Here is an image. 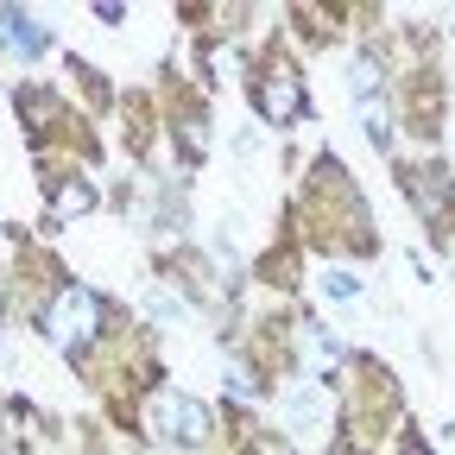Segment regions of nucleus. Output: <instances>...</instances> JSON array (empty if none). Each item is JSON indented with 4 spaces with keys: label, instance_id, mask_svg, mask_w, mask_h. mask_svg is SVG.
Wrapping results in <instances>:
<instances>
[{
    "label": "nucleus",
    "instance_id": "6e6552de",
    "mask_svg": "<svg viewBox=\"0 0 455 455\" xmlns=\"http://www.w3.org/2000/svg\"><path fill=\"white\" fill-rule=\"evenodd\" d=\"M361 121H367V140H373V146H392V121H386V101H361Z\"/></svg>",
    "mask_w": 455,
    "mask_h": 455
},
{
    "label": "nucleus",
    "instance_id": "9d476101",
    "mask_svg": "<svg viewBox=\"0 0 455 455\" xmlns=\"http://www.w3.org/2000/svg\"><path fill=\"white\" fill-rule=\"evenodd\" d=\"M335 355H341V348H335V341H329V335H310V361H316V367H329Z\"/></svg>",
    "mask_w": 455,
    "mask_h": 455
},
{
    "label": "nucleus",
    "instance_id": "1a4fd4ad",
    "mask_svg": "<svg viewBox=\"0 0 455 455\" xmlns=\"http://www.w3.org/2000/svg\"><path fill=\"white\" fill-rule=\"evenodd\" d=\"M348 83H355V95H361V101H373V89H379V70H373V57H361Z\"/></svg>",
    "mask_w": 455,
    "mask_h": 455
},
{
    "label": "nucleus",
    "instance_id": "f03ea898",
    "mask_svg": "<svg viewBox=\"0 0 455 455\" xmlns=\"http://www.w3.org/2000/svg\"><path fill=\"white\" fill-rule=\"evenodd\" d=\"M158 424H164L171 443H184V449L209 443V411L196 405V398H184V392H164L158 398Z\"/></svg>",
    "mask_w": 455,
    "mask_h": 455
},
{
    "label": "nucleus",
    "instance_id": "0eeeda50",
    "mask_svg": "<svg viewBox=\"0 0 455 455\" xmlns=\"http://www.w3.org/2000/svg\"><path fill=\"white\" fill-rule=\"evenodd\" d=\"M316 284H323V298H335V304H355V298H361V278H355L348 266H335V272H323Z\"/></svg>",
    "mask_w": 455,
    "mask_h": 455
},
{
    "label": "nucleus",
    "instance_id": "423d86ee",
    "mask_svg": "<svg viewBox=\"0 0 455 455\" xmlns=\"http://www.w3.org/2000/svg\"><path fill=\"white\" fill-rule=\"evenodd\" d=\"M0 38H13L26 57H38V51H44V26H38V20H26V13H0Z\"/></svg>",
    "mask_w": 455,
    "mask_h": 455
},
{
    "label": "nucleus",
    "instance_id": "7ed1b4c3",
    "mask_svg": "<svg viewBox=\"0 0 455 455\" xmlns=\"http://www.w3.org/2000/svg\"><path fill=\"white\" fill-rule=\"evenodd\" d=\"M284 418H291L298 430H323L329 424V386L323 379H298L291 392H284Z\"/></svg>",
    "mask_w": 455,
    "mask_h": 455
},
{
    "label": "nucleus",
    "instance_id": "39448f33",
    "mask_svg": "<svg viewBox=\"0 0 455 455\" xmlns=\"http://www.w3.org/2000/svg\"><path fill=\"white\" fill-rule=\"evenodd\" d=\"M89 209H95V190H89L83 178H64V184L51 190V215H57V221H76V215H89Z\"/></svg>",
    "mask_w": 455,
    "mask_h": 455
},
{
    "label": "nucleus",
    "instance_id": "f257e3e1",
    "mask_svg": "<svg viewBox=\"0 0 455 455\" xmlns=\"http://www.w3.org/2000/svg\"><path fill=\"white\" fill-rule=\"evenodd\" d=\"M95 329H101V304H95V291H83V284H64V291L51 298V310H44V335H51L64 355H76Z\"/></svg>",
    "mask_w": 455,
    "mask_h": 455
},
{
    "label": "nucleus",
    "instance_id": "20e7f679",
    "mask_svg": "<svg viewBox=\"0 0 455 455\" xmlns=\"http://www.w3.org/2000/svg\"><path fill=\"white\" fill-rule=\"evenodd\" d=\"M259 114H266V121H298V114H304V89H298L291 70H272L259 83Z\"/></svg>",
    "mask_w": 455,
    "mask_h": 455
}]
</instances>
